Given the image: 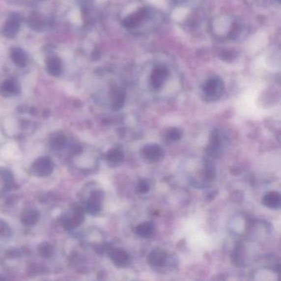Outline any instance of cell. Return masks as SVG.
<instances>
[{
	"mask_svg": "<svg viewBox=\"0 0 281 281\" xmlns=\"http://www.w3.org/2000/svg\"><path fill=\"white\" fill-rule=\"evenodd\" d=\"M103 199V192L95 191L92 192L91 197L86 203V211L90 215H97L102 209V201Z\"/></svg>",
	"mask_w": 281,
	"mask_h": 281,
	"instance_id": "cell-6",
	"label": "cell"
},
{
	"mask_svg": "<svg viewBox=\"0 0 281 281\" xmlns=\"http://www.w3.org/2000/svg\"><path fill=\"white\" fill-rule=\"evenodd\" d=\"M220 57L223 61L225 62H232L233 61V59H235V56L233 52H231L230 51H222Z\"/></svg>",
	"mask_w": 281,
	"mask_h": 281,
	"instance_id": "cell-25",
	"label": "cell"
},
{
	"mask_svg": "<svg viewBox=\"0 0 281 281\" xmlns=\"http://www.w3.org/2000/svg\"><path fill=\"white\" fill-rule=\"evenodd\" d=\"M153 232H154V225L151 222L142 223L135 227V233L140 238H150L151 236L153 235Z\"/></svg>",
	"mask_w": 281,
	"mask_h": 281,
	"instance_id": "cell-13",
	"label": "cell"
},
{
	"mask_svg": "<svg viewBox=\"0 0 281 281\" xmlns=\"http://www.w3.org/2000/svg\"><path fill=\"white\" fill-rule=\"evenodd\" d=\"M110 257L113 263L115 264V266H120V267L127 266L130 261L129 254L125 250L120 249V248H115L111 251Z\"/></svg>",
	"mask_w": 281,
	"mask_h": 281,
	"instance_id": "cell-10",
	"label": "cell"
},
{
	"mask_svg": "<svg viewBox=\"0 0 281 281\" xmlns=\"http://www.w3.org/2000/svg\"><path fill=\"white\" fill-rule=\"evenodd\" d=\"M149 190H150V184L148 181L141 180L140 182H139L138 186H137V191L140 194H146L149 192Z\"/></svg>",
	"mask_w": 281,
	"mask_h": 281,
	"instance_id": "cell-24",
	"label": "cell"
},
{
	"mask_svg": "<svg viewBox=\"0 0 281 281\" xmlns=\"http://www.w3.org/2000/svg\"><path fill=\"white\" fill-rule=\"evenodd\" d=\"M148 15V8H140L135 13H131V15L126 17V18L123 21V25L125 26L126 28H135L136 27L140 25L143 20H144Z\"/></svg>",
	"mask_w": 281,
	"mask_h": 281,
	"instance_id": "cell-5",
	"label": "cell"
},
{
	"mask_svg": "<svg viewBox=\"0 0 281 281\" xmlns=\"http://www.w3.org/2000/svg\"><path fill=\"white\" fill-rule=\"evenodd\" d=\"M262 203L266 207L272 210H278L281 208V194L277 192H270L266 193L262 199Z\"/></svg>",
	"mask_w": 281,
	"mask_h": 281,
	"instance_id": "cell-12",
	"label": "cell"
},
{
	"mask_svg": "<svg viewBox=\"0 0 281 281\" xmlns=\"http://www.w3.org/2000/svg\"><path fill=\"white\" fill-rule=\"evenodd\" d=\"M141 155L147 161L155 163L163 156V149L158 144H147L141 149Z\"/></svg>",
	"mask_w": 281,
	"mask_h": 281,
	"instance_id": "cell-7",
	"label": "cell"
},
{
	"mask_svg": "<svg viewBox=\"0 0 281 281\" xmlns=\"http://www.w3.org/2000/svg\"><path fill=\"white\" fill-rule=\"evenodd\" d=\"M31 170L36 176H48L54 170V164L51 159L47 157H41L34 162L31 165Z\"/></svg>",
	"mask_w": 281,
	"mask_h": 281,
	"instance_id": "cell-2",
	"label": "cell"
},
{
	"mask_svg": "<svg viewBox=\"0 0 281 281\" xmlns=\"http://www.w3.org/2000/svg\"><path fill=\"white\" fill-rule=\"evenodd\" d=\"M84 219V213L82 208L77 206L70 215H65L62 218V225L67 229H73L81 225Z\"/></svg>",
	"mask_w": 281,
	"mask_h": 281,
	"instance_id": "cell-4",
	"label": "cell"
},
{
	"mask_svg": "<svg viewBox=\"0 0 281 281\" xmlns=\"http://www.w3.org/2000/svg\"><path fill=\"white\" fill-rule=\"evenodd\" d=\"M167 261H168V254L165 251L159 248H156L148 253L147 257L148 265L154 268L164 266L167 263Z\"/></svg>",
	"mask_w": 281,
	"mask_h": 281,
	"instance_id": "cell-8",
	"label": "cell"
},
{
	"mask_svg": "<svg viewBox=\"0 0 281 281\" xmlns=\"http://www.w3.org/2000/svg\"><path fill=\"white\" fill-rule=\"evenodd\" d=\"M12 234V231L5 223L0 222V238H8Z\"/></svg>",
	"mask_w": 281,
	"mask_h": 281,
	"instance_id": "cell-23",
	"label": "cell"
},
{
	"mask_svg": "<svg viewBox=\"0 0 281 281\" xmlns=\"http://www.w3.org/2000/svg\"><path fill=\"white\" fill-rule=\"evenodd\" d=\"M169 76V69L164 65H157L151 74L150 80L154 89H159L164 86Z\"/></svg>",
	"mask_w": 281,
	"mask_h": 281,
	"instance_id": "cell-3",
	"label": "cell"
},
{
	"mask_svg": "<svg viewBox=\"0 0 281 281\" xmlns=\"http://www.w3.org/2000/svg\"><path fill=\"white\" fill-rule=\"evenodd\" d=\"M125 92L121 89L115 90L113 92L112 109L113 111H119L125 105Z\"/></svg>",
	"mask_w": 281,
	"mask_h": 281,
	"instance_id": "cell-15",
	"label": "cell"
},
{
	"mask_svg": "<svg viewBox=\"0 0 281 281\" xmlns=\"http://www.w3.org/2000/svg\"><path fill=\"white\" fill-rule=\"evenodd\" d=\"M18 29H19V21L18 20V18L13 17L6 23L4 32L7 36H13L18 32Z\"/></svg>",
	"mask_w": 281,
	"mask_h": 281,
	"instance_id": "cell-18",
	"label": "cell"
},
{
	"mask_svg": "<svg viewBox=\"0 0 281 281\" xmlns=\"http://www.w3.org/2000/svg\"><path fill=\"white\" fill-rule=\"evenodd\" d=\"M61 62L56 58H51L47 61V69L52 75H58L61 73Z\"/></svg>",
	"mask_w": 281,
	"mask_h": 281,
	"instance_id": "cell-19",
	"label": "cell"
},
{
	"mask_svg": "<svg viewBox=\"0 0 281 281\" xmlns=\"http://www.w3.org/2000/svg\"><path fill=\"white\" fill-rule=\"evenodd\" d=\"M39 212L37 210H26L21 215V221L23 225L27 226H32L36 225L39 220Z\"/></svg>",
	"mask_w": 281,
	"mask_h": 281,
	"instance_id": "cell-14",
	"label": "cell"
},
{
	"mask_svg": "<svg viewBox=\"0 0 281 281\" xmlns=\"http://www.w3.org/2000/svg\"><path fill=\"white\" fill-rule=\"evenodd\" d=\"M204 96L210 102L219 99L225 91V84L220 77L210 79L203 87Z\"/></svg>",
	"mask_w": 281,
	"mask_h": 281,
	"instance_id": "cell-1",
	"label": "cell"
},
{
	"mask_svg": "<svg viewBox=\"0 0 281 281\" xmlns=\"http://www.w3.org/2000/svg\"><path fill=\"white\" fill-rule=\"evenodd\" d=\"M125 159V154L120 148H112L106 154V161L112 167L119 166Z\"/></svg>",
	"mask_w": 281,
	"mask_h": 281,
	"instance_id": "cell-11",
	"label": "cell"
},
{
	"mask_svg": "<svg viewBox=\"0 0 281 281\" xmlns=\"http://www.w3.org/2000/svg\"><path fill=\"white\" fill-rule=\"evenodd\" d=\"M182 132L178 128H171L169 130V132L167 134V138L170 141L175 142L178 141L180 139L182 138Z\"/></svg>",
	"mask_w": 281,
	"mask_h": 281,
	"instance_id": "cell-21",
	"label": "cell"
},
{
	"mask_svg": "<svg viewBox=\"0 0 281 281\" xmlns=\"http://www.w3.org/2000/svg\"><path fill=\"white\" fill-rule=\"evenodd\" d=\"M39 253L44 257H50L53 254V247L50 243H43L39 248Z\"/></svg>",
	"mask_w": 281,
	"mask_h": 281,
	"instance_id": "cell-22",
	"label": "cell"
},
{
	"mask_svg": "<svg viewBox=\"0 0 281 281\" xmlns=\"http://www.w3.org/2000/svg\"><path fill=\"white\" fill-rule=\"evenodd\" d=\"M67 138L64 135L61 133L55 134L51 138V147L56 150H61L67 145Z\"/></svg>",
	"mask_w": 281,
	"mask_h": 281,
	"instance_id": "cell-16",
	"label": "cell"
},
{
	"mask_svg": "<svg viewBox=\"0 0 281 281\" xmlns=\"http://www.w3.org/2000/svg\"><path fill=\"white\" fill-rule=\"evenodd\" d=\"M12 58H13V61L20 66H24L27 63V56L20 49L13 50Z\"/></svg>",
	"mask_w": 281,
	"mask_h": 281,
	"instance_id": "cell-20",
	"label": "cell"
},
{
	"mask_svg": "<svg viewBox=\"0 0 281 281\" xmlns=\"http://www.w3.org/2000/svg\"><path fill=\"white\" fill-rule=\"evenodd\" d=\"M18 91V85L11 80H7L0 87V92L4 96H13L16 94Z\"/></svg>",
	"mask_w": 281,
	"mask_h": 281,
	"instance_id": "cell-17",
	"label": "cell"
},
{
	"mask_svg": "<svg viewBox=\"0 0 281 281\" xmlns=\"http://www.w3.org/2000/svg\"><path fill=\"white\" fill-rule=\"evenodd\" d=\"M224 145V136L219 131H214L210 143L208 146L207 153L210 156L217 157L220 155Z\"/></svg>",
	"mask_w": 281,
	"mask_h": 281,
	"instance_id": "cell-9",
	"label": "cell"
}]
</instances>
